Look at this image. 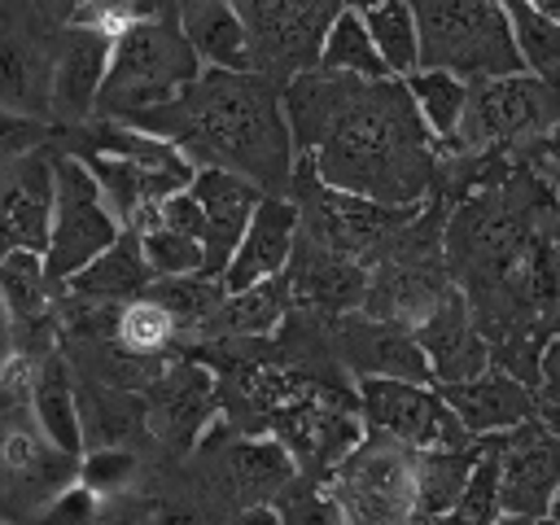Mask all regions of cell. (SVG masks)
Instances as JSON below:
<instances>
[{
  "label": "cell",
  "mask_w": 560,
  "mask_h": 525,
  "mask_svg": "<svg viewBox=\"0 0 560 525\" xmlns=\"http://www.w3.org/2000/svg\"><path fill=\"white\" fill-rule=\"evenodd\" d=\"M88 525H158V499H149L140 490L101 499V508L92 512Z\"/></svg>",
  "instance_id": "cell-41"
},
{
  "label": "cell",
  "mask_w": 560,
  "mask_h": 525,
  "mask_svg": "<svg viewBox=\"0 0 560 525\" xmlns=\"http://www.w3.org/2000/svg\"><path fill=\"white\" fill-rule=\"evenodd\" d=\"M499 525H538V521H525V516H503Z\"/></svg>",
  "instance_id": "cell-49"
},
{
  "label": "cell",
  "mask_w": 560,
  "mask_h": 525,
  "mask_svg": "<svg viewBox=\"0 0 560 525\" xmlns=\"http://www.w3.org/2000/svg\"><path fill=\"white\" fill-rule=\"evenodd\" d=\"M118 346H127L131 354H144V359H171V354H188V337L179 328V319L153 302V298H136L118 311V332H114Z\"/></svg>",
  "instance_id": "cell-33"
},
{
  "label": "cell",
  "mask_w": 560,
  "mask_h": 525,
  "mask_svg": "<svg viewBox=\"0 0 560 525\" xmlns=\"http://www.w3.org/2000/svg\"><path fill=\"white\" fill-rule=\"evenodd\" d=\"M420 70H446L464 83L525 74L508 9L499 0H416Z\"/></svg>",
  "instance_id": "cell-4"
},
{
  "label": "cell",
  "mask_w": 560,
  "mask_h": 525,
  "mask_svg": "<svg viewBox=\"0 0 560 525\" xmlns=\"http://www.w3.org/2000/svg\"><path fill=\"white\" fill-rule=\"evenodd\" d=\"M542 521H556V525H560V490H556V499H551V508H547Z\"/></svg>",
  "instance_id": "cell-48"
},
{
  "label": "cell",
  "mask_w": 560,
  "mask_h": 525,
  "mask_svg": "<svg viewBox=\"0 0 560 525\" xmlns=\"http://www.w3.org/2000/svg\"><path fill=\"white\" fill-rule=\"evenodd\" d=\"M66 22L70 4L0 9V109L52 122V74Z\"/></svg>",
  "instance_id": "cell-8"
},
{
  "label": "cell",
  "mask_w": 560,
  "mask_h": 525,
  "mask_svg": "<svg viewBox=\"0 0 560 525\" xmlns=\"http://www.w3.org/2000/svg\"><path fill=\"white\" fill-rule=\"evenodd\" d=\"M267 438H276L302 477H332V468L368 438V424L359 416V394L346 381L319 385L315 394H306L302 402L276 411L262 429Z\"/></svg>",
  "instance_id": "cell-12"
},
{
  "label": "cell",
  "mask_w": 560,
  "mask_h": 525,
  "mask_svg": "<svg viewBox=\"0 0 560 525\" xmlns=\"http://www.w3.org/2000/svg\"><path fill=\"white\" fill-rule=\"evenodd\" d=\"M416 455L411 446L368 433L328 477L350 525H416Z\"/></svg>",
  "instance_id": "cell-11"
},
{
  "label": "cell",
  "mask_w": 560,
  "mask_h": 525,
  "mask_svg": "<svg viewBox=\"0 0 560 525\" xmlns=\"http://www.w3.org/2000/svg\"><path fill=\"white\" fill-rule=\"evenodd\" d=\"M271 508L280 512L284 525H350L341 499H337L332 486H328V477H302V472H298V477L276 494Z\"/></svg>",
  "instance_id": "cell-36"
},
{
  "label": "cell",
  "mask_w": 560,
  "mask_h": 525,
  "mask_svg": "<svg viewBox=\"0 0 560 525\" xmlns=\"http://www.w3.org/2000/svg\"><path fill=\"white\" fill-rule=\"evenodd\" d=\"M179 26H184V39H188V48L197 52V61L206 70H228V74L254 70L245 22H241L236 4H228V0H184L179 4Z\"/></svg>",
  "instance_id": "cell-26"
},
{
  "label": "cell",
  "mask_w": 560,
  "mask_h": 525,
  "mask_svg": "<svg viewBox=\"0 0 560 525\" xmlns=\"http://www.w3.org/2000/svg\"><path fill=\"white\" fill-rule=\"evenodd\" d=\"M52 144L0 166V258L9 254H48L52 241Z\"/></svg>",
  "instance_id": "cell-16"
},
{
  "label": "cell",
  "mask_w": 560,
  "mask_h": 525,
  "mask_svg": "<svg viewBox=\"0 0 560 525\" xmlns=\"http://www.w3.org/2000/svg\"><path fill=\"white\" fill-rule=\"evenodd\" d=\"M560 122V88L534 74L481 79L468 83V105L459 136L446 153H481V158H521Z\"/></svg>",
  "instance_id": "cell-5"
},
{
  "label": "cell",
  "mask_w": 560,
  "mask_h": 525,
  "mask_svg": "<svg viewBox=\"0 0 560 525\" xmlns=\"http://www.w3.org/2000/svg\"><path fill=\"white\" fill-rule=\"evenodd\" d=\"M438 394L472 438L512 433V429H521L525 420L538 416V394L525 389L503 368H490V372H481L477 381H464V385H438Z\"/></svg>",
  "instance_id": "cell-23"
},
{
  "label": "cell",
  "mask_w": 560,
  "mask_h": 525,
  "mask_svg": "<svg viewBox=\"0 0 560 525\" xmlns=\"http://www.w3.org/2000/svg\"><path fill=\"white\" fill-rule=\"evenodd\" d=\"M158 525H228L214 508H206L197 494H171L158 499Z\"/></svg>",
  "instance_id": "cell-44"
},
{
  "label": "cell",
  "mask_w": 560,
  "mask_h": 525,
  "mask_svg": "<svg viewBox=\"0 0 560 525\" xmlns=\"http://www.w3.org/2000/svg\"><path fill=\"white\" fill-rule=\"evenodd\" d=\"M0 525H13V521H0Z\"/></svg>",
  "instance_id": "cell-51"
},
{
  "label": "cell",
  "mask_w": 560,
  "mask_h": 525,
  "mask_svg": "<svg viewBox=\"0 0 560 525\" xmlns=\"http://www.w3.org/2000/svg\"><path fill=\"white\" fill-rule=\"evenodd\" d=\"M341 9L337 0H236L254 74L289 88L298 74L319 70L324 39Z\"/></svg>",
  "instance_id": "cell-9"
},
{
  "label": "cell",
  "mask_w": 560,
  "mask_h": 525,
  "mask_svg": "<svg viewBox=\"0 0 560 525\" xmlns=\"http://www.w3.org/2000/svg\"><path fill=\"white\" fill-rule=\"evenodd\" d=\"M289 201L298 206L302 236H311L315 245H324L341 258H354L363 267H372L385 254V245L424 210V206H381V201H368L354 192H337L302 158L293 166Z\"/></svg>",
  "instance_id": "cell-6"
},
{
  "label": "cell",
  "mask_w": 560,
  "mask_h": 525,
  "mask_svg": "<svg viewBox=\"0 0 560 525\" xmlns=\"http://www.w3.org/2000/svg\"><path fill=\"white\" fill-rule=\"evenodd\" d=\"M328 337H332V359L350 372V381L385 376V381L433 385L429 359H424L411 328H398V324H385V319H372V315L354 311V315L332 319Z\"/></svg>",
  "instance_id": "cell-15"
},
{
  "label": "cell",
  "mask_w": 560,
  "mask_h": 525,
  "mask_svg": "<svg viewBox=\"0 0 560 525\" xmlns=\"http://www.w3.org/2000/svg\"><path fill=\"white\" fill-rule=\"evenodd\" d=\"M228 525H284V521H280V512H276L271 503H258V508H245V512H236Z\"/></svg>",
  "instance_id": "cell-46"
},
{
  "label": "cell",
  "mask_w": 560,
  "mask_h": 525,
  "mask_svg": "<svg viewBox=\"0 0 560 525\" xmlns=\"http://www.w3.org/2000/svg\"><path fill=\"white\" fill-rule=\"evenodd\" d=\"M206 74V66L197 61V52L184 39L179 26V4H158L153 18L136 22L109 52V74L96 101V118H136L149 109H162L171 101H179L197 79Z\"/></svg>",
  "instance_id": "cell-3"
},
{
  "label": "cell",
  "mask_w": 560,
  "mask_h": 525,
  "mask_svg": "<svg viewBox=\"0 0 560 525\" xmlns=\"http://www.w3.org/2000/svg\"><path fill=\"white\" fill-rule=\"evenodd\" d=\"M359 394V416L368 433H385L411 451H459L477 442L459 416L442 402L438 385H416V381H385V376H363L354 381Z\"/></svg>",
  "instance_id": "cell-13"
},
{
  "label": "cell",
  "mask_w": 560,
  "mask_h": 525,
  "mask_svg": "<svg viewBox=\"0 0 560 525\" xmlns=\"http://www.w3.org/2000/svg\"><path fill=\"white\" fill-rule=\"evenodd\" d=\"M368 35L381 52V61L389 66L394 79H411L420 70V26H416V4L411 0H376V4H359Z\"/></svg>",
  "instance_id": "cell-30"
},
{
  "label": "cell",
  "mask_w": 560,
  "mask_h": 525,
  "mask_svg": "<svg viewBox=\"0 0 560 525\" xmlns=\"http://www.w3.org/2000/svg\"><path fill=\"white\" fill-rule=\"evenodd\" d=\"M144 223H158V228H171V232H184V236H192V241H201L206 245V214H201V206H197V197L184 188V192H175V197H166L153 214H144L136 228H144Z\"/></svg>",
  "instance_id": "cell-40"
},
{
  "label": "cell",
  "mask_w": 560,
  "mask_h": 525,
  "mask_svg": "<svg viewBox=\"0 0 560 525\" xmlns=\"http://www.w3.org/2000/svg\"><path fill=\"white\" fill-rule=\"evenodd\" d=\"M293 153L337 188L381 206H424L438 188L442 149L429 136L402 79L298 74L284 92Z\"/></svg>",
  "instance_id": "cell-1"
},
{
  "label": "cell",
  "mask_w": 560,
  "mask_h": 525,
  "mask_svg": "<svg viewBox=\"0 0 560 525\" xmlns=\"http://www.w3.org/2000/svg\"><path fill=\"white\" fill-rule=\"evenodd\" d=\"M551 197H556V206H560V122L538 140V144H529L521 158H516Z\"/></svg>",
  "instance_id": "cell-42"
},
{
  "label": "cell",
  "mask_w": 560,
  "mask_h": 525,
  "mask_svg": "<svg viewBox=\"0 0 560 525\" xmlns=\"http://www.w3.org/2000/svg\"><path fill=\"white\" fill-rule=\"evenodd\" d=\"M52 179H57V206H52V241L44 254V271L52 280V289H66L127 228L118 223L101 184L92 179V171L74 153L52 149Z\"/></svg>",
  "instance_id": "cell-10"
},
{
  "label": "cell",
  "mask_w": 560,
  "mask_h": 525,
  "mask_svg": "<svg viewBox=\"0 0 560 525\" xmlns=\"http://www.w3.org/2000/svg\"><path fill=\"white\" fill-rule=\"evenodd\" d=\"M429 136L438 140V149L446 153L459 136V122H464V105H468V83L446 74V70H416L411 79H402Z\"/></svg>",
  "instance_id": "cell-32"
},
{
  "label": "cell",
  "mask_w": 560,
  "mask_h": 525,
  "mask_svg": "<svg viewBox=\"0 0 560 525\" xmlns=\"http://www.w3.org/2000/svg\"><path fill=\"white\" fill-rule=\"evenodd\" d=\"M144 407L153 442L171 455H192L206 442L210 424L223 416L219 376L201 359L184 354L144 389Z\"/></svg>",
  "instance_id": "cell-14"
},
{
  "label": "cell",
  "mask_w": 560,
  "mask_h": 525,
  "mask_svg": "<svg viewBox=\"0 0 560 525\" xmlns=\"http://www.w3.org/2000/svg\"><path fill=\"white\" fill-rule=\"evenodd\" d=\"M416 341L429 359L433 385H464V381H477L481 372H490V346L477 332L472 306L455 284L442 293L433 315L416 328Z\"/></svg>",
  "instance_id": "cell-19"
},
{
  "label": "cell",
  "mask_w": 560,
  "mask_h": 525,
  "mask_svg": "<svg viewBox=\"0 0 560 525\" xmlns=\"http://www.w3.org/2000/svg\"><path fill=\"white\" fill-rule=\"evenodd\" d=\"M280 92L284 88L254 70H206L179 101L136 114L127 122L175 144L197 171H232L267 197H289L298 153Z\"/></svg>",
  "instance_id": "cell-2"
},
{
  "label": "cell",
  "mask_w": 560,
  "mask_h": 525,
  "mask_svg": "<svg viewBox=\"0 0 560 525\" xmlns=\"http://www.w3.org/2000/svg\"><path fill=\"white\" fill-rule=\"evenodd\" d=\"M74 394H79V420H83V451H105V446L140 451L144 442H153L144 394L109 389L88 376H74Z\"/></svg>",
  "instance_id": "cell-24"
},
{
  "label": "cell",
  "mask_w": 560,
  "mask_h": 525,
  "mask_svg": "<svg viewBox=\"0 0 560 525\" xmlns=\"http://www.w3.org/2000/svg\"><path fill=\"white\" fill-rule=\"evenodd\" d=\"M114 44L101 31L66 22L57 44V74H52V127H83L96 118V101L109 74Z\"/></svg>",
  "instance_id": "cell-20"
},
{
  "label": "cell",
  "mask_w": 560,
  "mask_h": 525,
  "mask_svg": "<svg viewBox=\"0 0 560 525\" xmlns=\"http://www.w3.org/2000/svg\"><path fill=\"white\" fill-rule=\"evenodd\" d=\"M486 446H490V438H477L459 451H420L416 455V525H433L459 503Z\"/></svg>",
  "instance_id": "cell-29"
},
{
  "label": "cell",
  "mask_w": 560,
  "mask_h": 525,
  "mask_svg": "<svg viewBox=\"0 0 560 525\" xmlns=\"http://www.w3.org/2000/svg\"><path fill=\"white\" fill-rule=\"evenodd\" d=\"M140 472H144V455L140 451H122V446L83 451V459H79V486H88L96 499L131 494L140 486Z\"/></svg>",
  "instance_id": "cell-38"
},
{
  "label": "cell",
  "mask_w": 560,
  "mask_h": 525,
  "mask_svg": "<svg viewBox=\"0 0 560 525\" xmlns=\"http://www.w3.org/2000/svg\"><path fill=\"white\" fill-rule=\"evenodd\" d=\"M70 486H79V459L35 424L31 402L0 407V521L39 525Z\"/></svg>",
  "instance_id": "cell-7"
},
{
  "label": "cell",
  "mask_w": 560,
  "mask_h": 525,
  "mask_svg": "<svg viewBox=\"0 0 560 525\" xmlns=\"http://www.w3.org/2000/svg\"><path fill=\"white\" fill-rule=\"evenodd\" d=\"M188 192L197 197V206L206 214V271L201 276L223 280V271H228V262H232V254H236V245H241V236H245V228H249V219L267 192L254 188L249 179L232 175V171H210V166H201L192 175Z\"/></svg>",
  "instance_id": "cell-22"
},
{
  "label": "cell",
  "mask_w": 560,
  "mask_h": 525,
  "mask_svg": "<svg viewBox=\"0 0 560 525\" xmlns=\"http://www.w3.org/2000/svg\"><path fill=\"white\" fill-rule=\"evenodd\" d=\"M153 267L144 262V249H140V236L127 228L92 267H83L61 293L70 298H88V302H114V306H127L136 298L149 293L153 284Z\"/></svg>",
  "instance_id": "cell-27"
},
{
  "label": "cell",
  "mask_w": 560,
  "mask_h": 525,
  "mask_svg": "<svg viewBox=\"0 0 560 525\" xmlns=\"http://www.w3.org/2000/svg\"><path fill=\"white\" fill-rule=\"evenodd\" d=\"M538 525H556V521H538Z\"/></svg>",
  "instance_id": "cell-50"
},
{
  "label": "cell",
  "mask_w": 560,
  "mask_h": 525,
  "mask_svg": "<svg viewBox=\"0 0 560 525\" xmlns=\"http://www.w3.org/2000/svg\"><path fill=\"white\" fill-rule=\"evenodd\" d=\"M499 521H503V459H499V433H494L486 455L477 459L459 503L433 525H499Z\"/></svg>",
  "instance_id": "cell-35"
},
{
  "label": "cell",
  "mask_w": 560,
  "mask_h": 525,
  "mask_svg": "<svg viewBox=\"0 0 560 525\" xmlns=\"http://www.w3.org/2000/svg\"><path fill=\"white\" fill-rule=\"evenodd\" d=\"M503 459V516L542 521L560 490V438L534 416L512 433H499Z\"/></svg>",
  "instance_id": "cell-17"
},
{
  "label": "cell",
  "mask_w": 560,
  "mask_h": 525,
  "mask_svg": "<svg viewBox=\"0 0 560 525\" xmlns=\"http://www.w3.org/2000/svg\"><path fill=\"white\" fill-rule=\"evenodd\" d=\"M96 508H101V499L88 486H70L61 499L48 503V512L39 516V525H88Z\"/></svg>",
  "instance_id": "cell-43"
},
{
  "label": "cell",
  "mask_w": 560,
  "mask_h": 525,
  "mask_svg": "<svg viewBox=\"0 0 560 525\" xmlns=\"http://www.w3.org/2000/svg\"><path fill=\"white\" fill-rule=\"evenodd\" d=\"M289 311H293L289 276H276V280L254 284L245 293H228L219 302V311L210 315V324L192 337V346H206V341H267L284 328Z\"/></svg>",
  "instance_id": "cell-25"
},
{
  "label": "cell",
  "mask_w": 560,
  "mask_h": 525,
  "mask_svg": "<svg viewBox=\"0 0 560 525\" xmlns=\"http://www.w3.org/2000/svg\"><path fill=\"white\" fill-rule=\"evenodd\" d=\"M538 402H556V407H560V337H551V346H547V354H542Z\"/></svg>",
  "instance_id": "cell-45"
},
{
  "label": "cell",
  "mask_w": 560,
  "mask_h": 525,
  "mask_svg": "<svg viewBox=\"0 0 560 525\" xmlns=\"http://www.w3.org/2000/svg\"><path fill=\"white\" fill-rule=\"evenodd\" d=\"M538 420L560 438V407H556V402H538Z\"/></svg>",
  "instance_id": "cell-47"
},
{
  "label": "cell",
  "mask_w": 560,
  "mask_h": 525,
  "mask_svg": "<svg viewBox=\"0 0 560 525\" xmlns=\"http://www.w3.org/2000/svg\"><path fill=\"white\" fill-rule=\"evenodd\" d=\"M319 70L328 74H346V79H363V83H381V79H394L389 66L381 61L372 35H368V22L359 13V4H346L324 39V57H319Z\"/></svg>",
  "instance_id": "cell-31"
},
{
  "label": "cell",
  "mask_w": 560,
  "mask_h": 525,
  "mask_svg": "<svg viewBox=\"0 0 560 525\" xmlns=\"http://www.w3.org/2000/svg\"><path fill=\"white\" fill-rule=\"evenodd\" d=\"M140 236V249H144V262L153 267L158 280H175V276H201L206 271V245L184 236V232H171V228H158V223H144V228H131Z\"/></svg>",
  "instance_id": "cell-37"
},
{
  "label": "cell",
  "mask_w": 560,
  "mask_h": 525,
  "mask_svg": "<svg viewBox=\"0 0 560 525\" xmlns=\"http://www.w3.org/2000/svg\"><path fill=\"white\" fill-rule=\"evenodd\" d=\"M298 232H302L298 206L289 197H262L236 254H232V262H228V271H223V289L245 293L254 284L284 276L293 262V249H298Z\"/></svg>",
  "instance_id": "cell-21"
},
{
  "label": "cell",
  "mask_w": 560,
  "mask_h": 525,
  "mask_svg": "<svg viewBox=\"0 0 560 525\" xmlns=\"http://www.w3.org/2000/svg\"><path fill=\"white\" fill-rule=\"evenodd\" d=\"M31 416L35 424L74 459H83V420H79V394H74V368L61 350H52L35 368L31 385Z\"/></svg>",
  "instance_id": "cell-28"
},
{
  "label": "cell",
  "mask_w": 560,
  "mask_h": 525,
  "mask_svg": "<svg viewBox=\"0 0 560 525\" xmlns=\"http://www.w3.org/2000/svg\"><path fill=\"white\" fill-rule=\"evenodd\" d=\"M508 22L516 35V52L525 61V74L560 88V22L538 9V0H508Z\"/></svg>",
  "instance_id": "cell-34"
},
{
  "label": "cell",
  "mask_w": 560,
  "mask_h": 525,
  "mask_svg": "<svg viewBox=\"0 0 560 525\" xmlns=\"http://www.w3.org/2000/svg\"><path fill=\"white\" fill-rule=\"evenodd\" d=\"M289 293H293V306L298 311H311L319 319H341V315H354L363 311L368 302V267L354 262V258H341L324 245H315L311 236L298 232V249H293V262H289Z\"/></svg>",
  "instance_id": "cell-18"
},
{
  "label": "cell",
  "mask_w": 560,
  "mask_h": 525,
  "mask_svg": "<svg viewBox=\"0 0 560 525\" xmlns=\"http://www.w3.org/2000/svg\"><path fill=\"white\" fill-rule=\"evenodd\" d=\"M48 144H52V122L22 118V114L0 109V166L22 162V158H31V153H39Z\"/></svg>",
  "instance_id": "cell-39"
}]
</instances>
